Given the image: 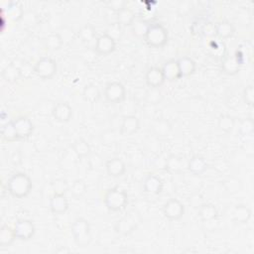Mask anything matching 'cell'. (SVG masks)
<instances>
[{
	"label": "cell",
	"mask_w": 254,
	"mask_h": 254,
	"mask_svg": "<svg viewBox=\"0 0 254 254\" xmlns=\"http://www.w3.org/2000/svg\"><path fill=\"white\" fill-rule=\"evenodd\" d=\"M33 187L32 180L25 173H16L12 175L7 182V190L9 194L17 199L26 198Z\"/></svg>",
	"instance_id": "1"
},
{
	"label": "cell",
	"mask_w": 254,
	"mask_h": 254,
	"mask_svg": "<svg viewBox=\"0 0 254 254\" xmlns=\"http://www.w3.org/2000/svg\"><path fill=\"white\" fill-rule=\"evenodd\" d=\"M71 233L75 242L80 247H86L92 240L91 227L89 222L84 218H78L71 225Z\"/></svg>",
	"instance_id": "2"
},
{
	"label": "cell",
	"mask_w": 254,
	"mask_h": 254,
	"mask_svg": "<svg viewBox=\"0 0 254 254\" xmlns=\"http://www.w3.org/2000/svg\"><path fill=\"white\" fill-rule=\"evenodd\" d=\"M168 30L161 23H152L144 36L145 42L152 48H161L168 42Z\"/></svg>",
	"instance_id": "3"
},
{
	"label": "cell",
	"mask_w": 254,
	"mask_h": 254,
	"mask_svg": "<svg viewBox=\"0 0 254 254\" xmlns=\"http://www.w3.org/2000/svg\"><path fill=\"white\" fill-rule=\"evenodd\" d=\"M105 206L110 212H120L128 203V195L124 190L112 188L108 190L104 196Z\"/></svg>",
	"instance_id": "4"
},
{
	"label": "cell",
	"mask_w": 254,
	"mask_h": 254,
	"mask_svg": "<svg viewBox=\"0 0 254 254\" xmlns=\"http://www.w3.org/2000/svg\"><path fill=\"white\" fill-rule=\"evenodd\" d=\"M141 222L139 214L136 212H129L114 225L115 233L121 236H129L138 227Z\"/></svg>",
	"instance_id": "5"
},
{
	"label": "cell",
	"mask_w": 254,
	"mask_h": 254,
	"mask_svg": "<svg viewBox=\"0 0 254 254\" xmlns=\"http://www.w3.org/2000/svg\"><path fill=\"white\" fill-rule=\"evenodd\" d=\"M58 72L57 62L49 57H43L34 65L35 75L42 80H51Z\"/></svg>",
	"instance_id": "6"
},
{
	"label": "cell",
	"mask_w": 254,
	"mask_h": 254,
	"mask_svg": "<svg viewBox=\"0 0 254 254\" xmlns=\"http://www.w3.org/2000/svg\"><path fill=\"white\" fill-rule=\"evenodd\" d=\"M104 98L110 103H120L126 98V88L120 82H110L105 85Z\"/></svg>",
	"instance_id": "7"
},
{
	"label": "cell",
	"mask_w": 254,
	"mask_h": 254,
	"mask_svg": "<svg viewBox=\"0 0 254 254\" xmlns=\"http://www.w3.org/2000/svg\"><path fill=\"white\" fill-rule=\"evenodd\" d=\"M14 230L17 239L22 241H27L30 240L35 233H36V227L32 220H19L14 225Z\"/></svg>",
	"instance_id": "8"
},
{
	"label": "cell",
	"mask_w": 254,
	"mask_h": 254,
	"mask_svg": "<svg viewBox=\"0 0 254 254\" xmlns=\"http://www.w3.org/2000/svg\"><path fill=\"white\" fill-rule=\"evenodd\" d=\"M163 215L170 220H178L185 214V205L178 199H170L163 205Z\"/></svg>",
	"instance_id": "9"
},
{
	"label": "cell",
	"mask_w": 254,
	"mask_h": 254,
	"mask_svg": "<svg viewBox=\"0 0 254 254\" xmlns=\"http://www.w3.org/2000/svg\"><path fill=\"white\" fill-rule=\"evenodd\" d=\"M115 48H117V41L105 33L101 35L96 41L95 50L100 56H107L113 53Z\"/></svg>",
	"instance_id": "10"
},
{
	"label": "cell",
	"mask_w": 254,
	"mask_h": 254,
	"mask_svg": "<svg viewBox=\"0 0 254 254\" xmlns=\"http://www.w3.org/2000/svg\"><path fill=\"white\" fill-rule=\"evenodd\" d=\"M145 82L150 88H159L166 82L162 68L158 67H151L148 68L145 75Z\"/></svg>",
	"instance_id": "11"
},
{
	"label": "cell",
	"mask_w": 254,
	"mask_h": 254,
	"mask_svg": "<svg viewBox=\"0 0 254 254\" xmlns=\"http://www.w3.org/2000/svg\"><path fill=\"white\" fill-rule=\"evenodd\" d=\"M54 119L60 123H67L72 119L73 108L68 102H58L52 109Z\"/></svg>",
	"instance_id": "12"
},
{
	"label": "cell",
	"mask_w": 254,
	"mask_h": 254,
	"mask_svg": "<svg viewBox=\"0 0 254 254\" xmlns=\"http://www.w3.org/2000/svg\"><path fill=\"white\" fill-rule=\"evenodd\" d=\"M104 167L108 176L112 178L122 177L126 172V165L124 161L118 157L106 160Z\"/></svg>",
	"instance_id": "13"
},
{
	"label": "cell",
	"mask_w": 254,
	"mask_h": 254,
	"mask_svg": "<svg viewBox=\"0 0 254 254\" xmlns=\"http://www.w3.org/2000/svg\"><path fill=\"white\" fill-rule=\"evenodd\" d=\"M164 188V183L155 174H149L143 182V191L149 195H160Z\"/></svg>",
	"instance_id": "14"
},
{
	"label": "cell",
	"mask_w": 254,
	"mask_h": 254,
	"mask_svg": "<svg viewBox=\"0 0 254 254\" xmlns=\"http://www.w3.org/2000/svg\"><path fill=\"white\" fill-rule=\"evenodd\" d=\"M19 139H24L29 137L34 131V124L27 117H19L12 120Z\"/></svg>",
	"instance_id": "15"
},
{
	"label": "cell",
	"mask_w": 254,
	"mask_h": 254,
	"mask_svg": "<svg viewBox=\"0 0 254 254\" xmlns=\"http://www.w3.org/2000/svg\"><path fill=\"white\" fill-rule=\"evenodd\" d=\"M140 128V120L136 115H127L121 122L120 134L123 136H131Z\"/></svg>",
	"instance_id": "16"
},
{
	"label": "cell",
	"mask_w": 254,
	"mask_h": 254,
	"mask_svg": "<svg viewBox=\"0 0 254 254\" xmlns=\"http://www.w3.org/2000/svg\"><path fill=\"white\" fill-rule=\"evenodd\" d=\"M50 210L55 215H64L68 210V202L65 194L54 193L50 200Z\"/></svg>",
	"instance_id": "17"
},
{
	"label": "cell",
	"mask_w": 254,
	"mask_h": 254,
	"mask_svg": "<svg viewBox=\"0 0 254 254\" xmlns=\"http://www.w3.org/2000/svg\"><path fill=\"white\" fill-rule=\"evenodd\" d=\"M241 64L236 58V56H227L222 60L221 71L228 76H236L240 71Z\"/></svg>",
	"instance_id": "18"
},
{
	"label": "cell",
	"mask_w": 254,
	"mask_h": 254,
	"mask_svg": "<svg viewBox=\"0 0 254 254\" xmlns=\"http://www.w3.org/2000/svg\"><path fill=\"white\" fill-rule=\"evenodd\" d=\"M187 169L194 175L200 176L203 174L207 169V163L203 157L194 156L187 162Z\"/></svg>",
	"instance_id": "19"
},
{
	"label": "cell",
	"mask_w": 254,
	"mask_h": 254,
	"mask_svg": "<svg viewBox=\"0 0 254 254\" xmlns=\"http://www.w3.org/2000/svg\"><path fill=\"white\" fill-rule=\"evenodd\" d=\"M177 61H178L181 78L190 77L195 74V72L197 70V65H196V62L192 58L183 57Z\"/></svg>",
	"instance_id": "20"
},
{
	"label": "cell",
	"mask_w": 254,
	"mask_h": 254,
	"mask_svg": "<svg viewBox=\"0 0 254 254\" xmlns=\"http://www.w3.org/2000/svg\"><path fill=\"white\" fill-rule=\"evenodd\" d=\"M162 68V72L165 76L166 81H177L181 79L180 75V70H179V66H178V61L177 60H169L167 61L164 66L161 68Z\"/></svg>",
	"instance_id": "21"
},
{
	"label": "cell",
	"mask_w": 254,
	"mask_h": 254,
	"mask_svg": "<svg viewBox=\"0 0 254 254\" xmlns=\"http://www.w3.org/2000/svg\"><path fill=\"white\" fill-rule=\"evenodd\" d=\"M236 32V28L232 22L222 20L216 24V36L220 39L232 38Z\"/></svg>",
	"instance_id": "22"
},
{
	"label": "cell",
	"mask_w": 254,
	"mask_h": 254,
	"mask_svg": "<svg viewBox=\"0 0 254 254\" xmlns=\"http://www.w3.org/2000/svg\"><path fill=\"white\" fill-rule=\"evenodd\" d=\"M218 215L219 212L217 207L212 203H203L199 207V217L204 222L215 220L218 218Z\"/></svg>",
	"instance_id": "23"
},
{
	"label": "cell",
	"mask_w": 254,
	"mask_h": 254,
	"mask_svg": "<svg viewBox=\"0 0 254 254\" xmlns=\"http://www.w3.org/2000/svg\"><path fill=\"white\" fill-rule=\"evenodd\" d=\"M83 98L85 102L90 103L98 102L102 98V94L99 86L94 84L86 85L83 90Z\"/></svg>",
	"instance_id": "24"
},
{
	"label": "cell",
	"mask_w": 254,
	"mask_h": 254,
	"mask_svg": "<svg viewBox=\"0 0 254 254\" xmlns=\"http://www.w3.org/2000/svg\"><path fill=\"white\" fill-rule=\"evenodd\" d=\"M252 212L248 206L244 204H238L235 207L234 213H233V219L237 223H246L251 219Z\"/></svg>",
	"instance_id": "25"
},
{
	"label": "cell",
	"mask_w": 254,
	"mask_h": 254,
	"mask_svg": "<svg viewBox=\"0 0 254 254\" xmlns=\"http://www.w3.org/2000/svg\"><path fill=\"white\" fill-rule=\"evenodd\" d=\"M2 78L7 83L18 82L22 78L20 66H16L15 64L7 65L2 70Z\"/></svg>",
	"instance_id": "26"
},
{
	"label": "cell",
	"mask_w": 254,
	"mask_h": 254,
	"mask_svg": "<svg viewBox=\"0 0 254 254\" xmlns=\"http://www.w3.org/2000/svg\"><path fill=\"white\" fill-rule=\"evenodd\" d=\"M17 239L14 227L3 225L0 228V246L7 247L10 246L14 240Z\"/></svg>",
	"instance_id": "27"
},
{
	"label": "cell",
	"mask_w": 254,
	"mask_h": 254,
	"mask_svg": "<svg viewBox=\"0 0 254 254\" xmlns=\"http://www.w3.org/2000/svg\"><path fill=\"white\" fill-rule=\"evenodd\" d=\"M117 19H118L117 22L122 27L132 26L134 21L136 20L134 11L127 6L117 13Z\"/></svg>",
	"instance_id": "28"
},
{
	"label": "cell",
	"mask_w": 254,
	"mask_h": 254,
	"mask_svg": "<svg viewBox=\"0 0 254 254\" xmlns=\"http://www.w3.org/2000/svg\"><path fill=\"white\" fill-rule=\"evenodd\" d=\"M185 158L180 156L172 155L168 159H166L165 167L171 173H178L184 169V166L187 167V163H185Z\"/></svg>",
	"instance_id": "29"
},
{
	"label": "cell",
	"mask_w": 254,
	"mask_h": 254,
	"mask_svg": "<svg viewBox=\"0 0 254 254\" xmlns=\"http://www.w3.org/2000/svg\"><path fill=\"white\" fill-rule=\"evenodd\" d=\"M72 148L79 158L88 157L91 154V147L89 143L86 140L83 139V138H79V139L75 140Z\"/></svg>",
	"instance_id": "30"
},
{
	"label": "cell",
	"mask_w": 254,
	"mask_h": 254,
	"mask_svg": "<svg viewBox=\"0 0 254 254\" xmlns=\"http://www.w3.org/2000/svg\"><path fill=\"white\" fill-rule=\"evenodd\" d=\"M44 45L50 51H58L62 48L64 42L59 33H53L44 39Z\"/></svg>",
	"instance_id": "31"
},
{
	"label": "cell",
	"mask_w": 254,
	"mask_h": 254,
	"mask_svg": "<svg viewBox=\"0 0 254 254\" xmlns=\"http://www.w3.org/2000/svg\"><path fill=\"white\" fill-rule=\"evenodd\" d=\"M96 35H97L96 27L92 24H89V23L82 26L78 32V37L85 43L95 40Z\"/></svg>",
	"instance_id": "32"
},
{
	"label": "cell",
	"mask_w": 254,
	"mask_h": 254,
	"mask_svg": "<svg viewBox=\"0 0 254 254\" xmlns=\"http://www.w3.org/2000/svg\"><path fill=\"white\" fill-rule=\"evenodd\" d=\"M236 125V120L235 119L229 114H221L218 120V126L219 128L226 133L232 132L235 128Z\"/></svg>",
	"instance_id": "33"
},
{
	"label": "cell",
	"mask_w": 254,
	"mask_h": 254,
	"mask_svg": "<svg viewBox=\"0 0 254 254\" xmlns=\"http://www.w3.org/2000/svg\"><path fill=\"white\" fill-rule=\"evenodd\" d=\"M1 134H2L3 139L6 140L7 142H14L16 140H19V137H18V134L14 127L13 121L6 122L5 124L2 125Z\"/></svg>",
	"instance_id": "34"
},
{
	"label": "cell",
	"mask_w": 254,
	"mask_h": 254,
	"mask_svg": "<svg viewBox=\"0 0 254 254\" xmlns=\"http://www.w3.org/2000/svg\"><path fill=\"white\" fill-rule=\"evenodd\" d=\"M7 14L9 16V18L13 21H20L21 19H23L24 17V10H23L22 6L17 3V2H11L8 5V9H7Z\"/></svg>",
	"instance_id": "35"
},
{
	"label": "cell",
	"mask_w": 254,
	"mask_h": 254,
	"mask_svg": "<svg viewBox=\"0 0 254 254\" xmlns=\"http://www.w3.org/2000/svg\"><path fill=\"white\" fill-rule=\"evenodd\" d=\"M87 191V185L83 180H77L73 183L71 187V194L75 198L83 197Z\"/></svg>",
	"instance_id": "36"
},
{
	"label": "cell",
	"mask_w": 254,
	"mask_h": 254,
	"mask_svg": "<svg viewBox=\"0 0 254 254\" xmlns=\"http://www.w3.org/2000/svg\"><path fill=\"white\" fill-rule=\"evenodd\" d=\"M149 25L150 24H148V23L144 20H135L132 24V29H133L134 35H136L138 37H144Z\"/></svg>",
	"instance_id": "37"
},
{
	"label": "cell",
	"mask_w": 254,
	"mask_h": 254,
	"mask_svg": "<svg viewBox=\"0 0 254 254\" xmlns=\"http://www.w3.org/2000/svg\"><path fill=\"white\" fill-rule=\"evenodd\" d=\"M224 187L228 193L236 194L241 189V182L237 178H228L223 182Z\"/></svg>",
	"instance_id": "38"
},
{
	"label": "cell",
	"mask_w": 254,
	"mask_h": 254,
	"mask_svg": "<svg viewBox=\"0 0 254 254\" xmlns=\"http://www.w3.org/2000/svg\"><path fill=\"white\" fill-rule=\"evenodd\" d=\"M253 130H254V122L252 119L248 118L241 121L239 126V133L242 136H246V137L251 136L253 134Z\"/></svg>",
	"instance_id": "39"
},
{
	"label": "cell",
	"mask_w": 254,
	"mask_h": 254,
	"mask_svg": "<svg viewBox=\"0 0 254 254\" xmlns=\"http://www.w3.org/2000/svg\"><path fill=\"white\" fill-rule=\"evenodd\" d=\"M105 34L110 36L115 41H118L122 36V26L119 25L118 22H115V23H113V24H110L108 26V28L106 29Z\"/></svg>",
	"instance_id": "40"
},
{
	"label": "cell",
	"mask_w": 254,
	"mask_h": 254,
	"mask_svg": "<svg viewBox=\"0 0 254 254\" xmlns=\"http://www.w3.org/2000/svg\"><path fill=\"white\" fill-rule=\"evenodd\" d=\"M59 35L61 36L64 44H70L75 39V32L73 28L68 26H64L59 30Z\"/></svg>",
	"instance_id": "41"
},
{
	"label": "cell",
	"mask_w": 254,
	"mask_h": 254,
	"mask_svg": "<svg viewBox=\"0 0 254 254\" xmlns=\"http://www.w3.org/2000/svg\"><path fill=\"white\" fill-rule=\"evenodd\" d=\"M242 99H243V102L247 105H249V106L253 105V103H254V88H253L252 85H247L243 89V91H242Z\"/></svg>",
	"instance_id": "42"
},
{
	"label": "cell",
	"mask_w": 254,
	"mask_h": 254,
	"mask_svg": "<svg viewBox=\"0 0 254 254\" xmlns=\"http://www.w3.org/2000/svg\"><path fill=\"white\" fill-rule=\"evenodd\" d=\"M88 157H89L88 164L91 169L97 170V169H100L102 167L103 161H102V158L101 155L96 153V154H90Z\"/></svg>",
	"instance_id": "43"
},
{
	"label": "cell",
	"mask_w": 254,
	"mask_h": 254,
	"mask_svg": "<svg viewBox=\"0 0 254 254\" xmlns=\"http://www.w3.org/2000/svg\"><path fill=\"white\" fill-rule=\"evenodd\" d=\"M201 32L204 37H207V38H212V37L216 36V24H214V23H212V22L204 23L202 27Z\"/></svg>",
	"instance_id": "44"
},
{
	"label": "cell",
	"mask_w": 254,
	"mask_h": 254,
	"mask_svg": "<svg viewBox=\"0 0 254 254\" xmlns=\"http://www.w3.org/2000/svg\"><path fill=\"white\" fill-rule=\"evenodd\" d=\"M20 70L22 74V78L30 79L34 73V67H32L28 62H24L20 65Z\"/></svg>",
	"instance_id": "45"
},
{
	"label": "cell",
	"mask_w": 254,
	"mask_h": 254,
	"mask_svg": "<svg viewBox=\"0 0 254 254\" xmlns=\"http://www.w3.org/2000/svg\"><path fill=\"white\" fill-rule=\"evenodd\" d=\"M53 190L57 194H65V192L68 190V184L63 179H57L53 182Z\"/></svg>",
	"instance_id": "46"
},
{
	"label": "cell",
	"mask_w": 254,
	"mask_h": 254,
	"mask_svg": "<svg viewBox=\"0 0 254 254\" xmlns=\"http://www.w3.org/2000/svg\"><path fill=\"white\" fill-rule=\"evenodd\" d=\"M108 6H109V8H111L112 10H114L118 13L119 11H120L121 9L126 7L127 3H126V1H124V0H111V1L108 2Z\"/></svg>",
	"instance_id": "47"
},
{
	"label": "cell",
	"mask_w": 254,
	"mask_h": 254,
	"mask_svg": "<svg viewBox=\"0 0 254 254\" xmlns=\"http://www.w3.org/2000/svg\"><path fill=\"white\" fill-rule=\"evenodd\" d=\"M192 10V3L190 1H183L179 5V12L183 15L189 13Z\"/></svg>",
	"instance_id": "48"
},
{
	"label": "cell",
	"mask_w": 254,
	"mask_h": 254,
	"mask_svg": "<svg viewBox=\"0 0 254 254\" xmlns=\"http://www.w3.org/2000/svg\"><path fill=\"white\" fill-rule=\"evenodd\" d=\"M57 252H58V253H62V252H70V250H68V249H66V248H64V247H62V248L58 249Z\"/></svg>",
	"instance_id": "49"
}]
</instances>
